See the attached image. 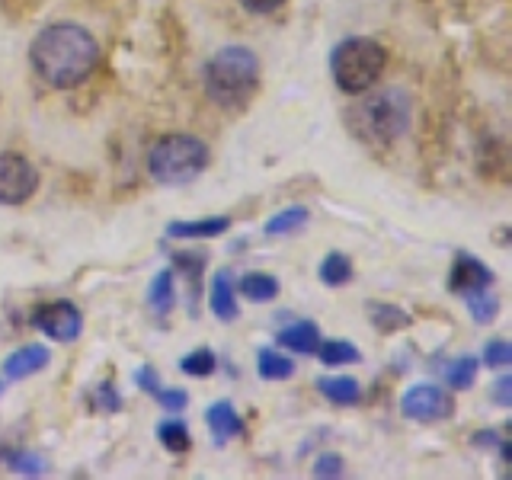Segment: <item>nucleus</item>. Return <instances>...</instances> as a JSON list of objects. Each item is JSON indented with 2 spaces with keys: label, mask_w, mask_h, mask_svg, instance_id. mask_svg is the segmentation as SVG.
Here are the masks:
<instances>
[{
  "label": "nucleus",
  "mask_w": 512,
  "mask_h": 480,
  "mask_svg": "<svg viewBox=\"0 0 512 480\" xmlns=\"http://www.w3.org/2000/svg\"><path fill=\"white\" fill-rule=\"evenodd\" d=\"M154 400L164 410H186V404H189V394L186 391H176V388H160L157 394H154Z\"/></svg>",
  "instance_id": "7c9ffc66"
},
{
  "label": "nucleus",
  "mask_w": 512,
  "mask_h": 480,
  "mask_svg": "<svg viewBox=\"0 0 512 480\" xmlns=\"http://www.w3.org/2000/svg\"><path fill=\"white\" fill-rule=\"evenodd\" d=\"M157 439H160V445L167 448V452H186V448L192 445L189 426L183 420H164L157 426Z\"/></svg>",
  "instance_id": "5701e85b"
},
{
  "label": "nucleus",
  "mask_w": 512,
  "mask_h": 480,
  "mask_svg": "<svg viewBox=\"0 0 512 480\" xmlns=\"http://www.w3.org/2000/svg\"><path fill=\"white\" fill-rule=\"evenodd\" d=\"M308 218H311V212H308V208H301V205L282 208L279 215H272V218L266 221V234H269V237L295 234V231H301V228H304V224H308Z\"/></svg>",
  "instance_id": "412c9836"
},
{
  "label": "nucleus",
  "mask_w": 512,
  "mask_h": 480,
  "mask_svg": "<svg viewBox=\"0 0 512 480\" xmlns=\"http://www.w3.org/2000/svg\"><path fill=\"white\" fill-rule=\"evenodd\" d=\"M349 122L365 141L391 144L407 135L410 128V93L404 87H384L368 93L365 100L349 109Z\"/></svg>",
  "instance_id": "7ed1b4c3"
},
{
  "label": "nucleus",
  "mask_w": 512,
  "mask_h": 480,
  "mask_svg": "<svg viewBox=\"0 0 512 480\" xmlns=\"http://www.w3.org/2000/svg\"><path fill=\"white\" fill-rule=\"evenodd\" d=\"M148 304L157 317H167L176 304V285H173V272L170 269H160L151 288H148Z\"/></svg>",
  "instance_id": "f3484780"
},
{
  "label": "nucleus",
  "mask_w": 512,
  "mask_h": 480,
  "mask_svg": "<svg viewBox=\"0 0 512 480\" xmlns=\"http://www.w3.org/2000/svg\"><path fill=\"white\" fill-rule=\"evenodd\" d=\"M464 301H468V311L477 324H493L496 314H500V298H496L490 288H484V292H477V295H468Z\"/></svg>",
  "instance_id": "393cba45"
},
{
  "label": "nucleus",
  "mask_w": 512,
  "mask_h": 480,
  "mask_svg": "<svg viewBox=\"0 0 512 480\" xmlns=\"http://www.w3.org/2000/svg\"><path fill=\"white\" fill-rule=\"evenodd\" d=\"M237 295H244L247 301H256V304H266L279 295V282L272 279L269 272H247L237 285Z\"/></svg>",
  "instance_id": "a211bd4d"
},
{
  "label": "nucleus",
  "mask_w": 512,
  "mask_h": 480,
  "mask_svg": "<svg viewBox=\"0 0 512 480\" xmlns=\"http://www.w3.org/2000/svg\"><path fill=\"white\" fill-rule=\"evenodd\" d=\"M180 368H183L186 375H192V378H208L218 368V356H215L212 349L199 346V349H192L189 356L180 359Z\"/></svg>",
  "instance_id": "b1692460"
},
{
  "label": "nucleus",
  "mask_w": 512,
  "mask_h": 480,
  "mask_svg": "<svg viewBox=\"0 0 512 480\" xmlns=\"http://www.w3.org/2000/svg\"><path fill=\"white\" fill-rule=\"evenodd\" d=\"M228 228H231V218H224V215L199 218V221H170L167 237H173V240H212V237H221Z\"/></svg>",
  "instance_id": "ddd939ff"
},
{
  "label": "nucleus",
  "mask_w": 512,
  "mask_h": 480,
  "mask_svg": "<svg viewBox=\"0 0 512 480\" xmlns=\"http://www.w3.org/2000/svg\"><path fill=\"white\" fill-rule=\"evenodd\" d=\"M208 167V148L196 135H164L148 151V173L160 186L192 183Z\"/></svg>",
  "instance_id": "39448f33"
},
{
  "label": "nucleus",
  "mask_w": 512,
  "mask_h": 480,
  "mask_svg": "<svg viewBox=\"0 0 512 480\" xmlns=\"http://www.w3.org/2000/svg\"><path fill=\"white\" fill-rule=\"evenodd\" d=\"M205 426L208 432H212V442L215 445H224L237 439L240 432H244V420H240V413L234 410L231 400H218V404H212L205 410Z\"/></svg>",
  "instance_id": "9b49d317"
},
{
  "label": "nucleus",
  "mask_w": 512,
  "mask_h": 480,
  "mask_svg": "<svg viewBox=\"0 0 512 480\" xmlns=\"http://www.w3.org/2000/svg\"><path fill=\"white\" fill-rule=\"evenodd\" d=\"M493 400L500 407H512V378L509 375H503L500 381L493 384Z\"/></svg>",
  "instance_id": "72a5a7b5"
},
{
  "label": "nucleus",
  "mask_w": 512,
  "mask_h": 480,
  "mask_svg": "<svg viewBox=\"0 0 512 480\" xmlns=\"http://www.w3.org/2000/svg\"><path fill=\"white\" fill-rule=\"evenodd\" d=\"M32 324H36L48 340L55 343H74L80 330H84V314L77 311L71 301H52L32 311Z\"/></svg>",
  "instance_id": "6e6552de"
},
{
  "label": "nucleus",
  "mask_w": 512,
  "mask_h": 480,
  "mask_svg": "<svg viewBox=\"0 0 512 480\" xmlns=\"http://www.w3.org/2000/svg\"><path fill=\"white\" fill-rule=\"evenodd\" d=\"M7 464H10V471L20 474V477H42L45 474V458L32 455V452H16V455H10Z\"/></svg>",
  "instance_id": "cd10ccee"
},
{
  "label": "nucleus",
  "mask_w": 512,
  "mask_h": 480,
  "mask_svg": "<svg viewBox=\"0 0 512 480\" xmlns=\"http://www.w3.org/2000/svg\"><path fill=\"white\" fill-rule=\"evenodd\" d=\"M320 282H324L327 288H340V285H349L352 282V263L346 253H327L324 263H320L317 269Z\"/></svg>",
  "instance_id": "aec40b11"
},
{
  "label": "nucleus",
  "mask_w": 512,
  "mask_h": 480,
  "mask_svg": "<svg viewBox=\"0 0 512 480\" xmlns=\"http://www.w3.org/2000/svg\"><path fill=\"white\" fill-rule=\"evenodd\" d=\"M48 349L39 346V343H29V346H20L16 352H10V356L4 359V381H23V378H32V375H39L42 368L48 365Z\"/></svg>",
  "instance_id": "9d476101"
},
{
  "label": "nucleus",
  "mask_w": 512,
  "mask_h": 480,
  "mask_svg": "<svg viewBox=\"0 0 512 480\" xmlns=\"http://www.w3.org/2000/svg\"><path fill=\"white\" fill-rule=\"evenodd\" d=\"M205 93L221 109H240L260 87V58L247 45H224L205 61Z\"/></svg>",
  "instance_id": "f03ea898"
},
{
  "label": "nucleus",
  "mask_w": 512,
  "mask_h": 480,
  "mask_svg": "<svg viewBox=\"0 0 512 480\" xmlns=\"http://www.w3.org/2000/svg\"><path fill=\"white\" fill-rule=\"evenodd\" d=\"M96 404H100V410L103 413H116L119 407H122V400H119V394H116V388L106 381V384H100L96 388Z\"/></svg>",
  "instance_id": "2f4dec72"
},
{
  "label": "nucleus",
  "mask_w": 512,
  "mask_h": 480,
  "mask_svg": "<svg viewBox=\"0 0 512 480\" xmlns=\"http://www.w3.org/2000/svg\"><path fill=\"white\" fill-rule=\"evenodd\" d=\"M250 13H272V10H279L285 0H240Z\"/></svg>",
  "instance_id": "f704fd0d"
},
{
  "label": "nucleus",
  "mask_w": 512,
  "mask_h": 480,
  "mask_svg": "<svg viewBox=\"0 0 512 480\" xmlns=\"http://www.w3.org/2000/svg\"><path fill=\"white\" fill-rule=\"evenodd\" d=\"M368 317H372V327L381 330V333H397V330L410 327V314L404 308H397V304L372 301V304H368Z\"/></svg>",
  "instance_id": "6ab92c4d"
},
{
  "label": "nucleus",
  "mask_w": 512,
  "mask_h": 480,
  "mask_svg": "<svg viewBox=\"0 0 512 480\" xmlns=\"http://www.w3.org/2000/svg\"><path fill=\"white\" fill-rule=\"evenodd\" d=\"M39 170L23 154H0V205H23L36 196Z\"/></svg>",
  "instance_id": "423d86ee"
},
{
  "label": "nucleus",
  "mask_w": 512,
  "mask_h": 480,
  "mask_svg": "<svg viewBox=\"0 0 512 480\" xmlns=\"http://www.w3.org/2000/svg\"><path fill=\"white\" fill-rule=\"evenodd\" d=\"M317 391L324 394L330 404H336V407H352V404H359V400H362V384L356 378H349V375H327V378H320Z\"/></svg>",
  "instance_id": "2eb2a0df"
},
{
  "label": "nucleus",
  "mask_w": 512,
  "mask_h": 480,
  "mask_svg": "<svg viewBox=\"0 0 512 480\" xmlns=\"http://www.w3.org/2000/svg\"><path fill=\"white\" fill-rule=\"evenodd\" d=\"M176 269H180L183 276L189 279V295H192V301H196L199 292H202L199 276H202V269H205V256H199V253H176Z\"/></svg>",
  "instance_id": "bb28decb"
},
{
  "label": "nucleus",
  "mask_w": 512,
  "mask_h": 480,
  "mask_svg": "<svg viewBox=\"0 0 512 480\" xmlns=\"http://www.w3.org/2000/svg\"><path fill=\"white\" fill-rule=\"evenodd\" d=\"M388 64V48L375 39L349 36L330 52V74L333 84L343 93H365L378 84Z\"/></svg>",
  "instance_id": "20e7f679"
},
{
  "label": "nucleus",
  "mask_w": 512,
  "mask_h": 480,
  "mask_svg": "<svg viewBox=\"0 0 512 480\" xmlns=\"http://www.w3.org/2000/svg\"><path fill=\"white\" fill-rule=\"evenodd\" d=\"M135 384H138L141 391H148L151 397L160 391V378H157V372H154L151 365H141V368H138V372H135Z\"/></svg>",
  "instance_id": "473e14b6"
},
{
  "label": "nucleus",
  "mask_w": 512,
  "mask_h": 480,
  "mask_svg": "<svg viewBox=\"0 0 512 480\" xmlns=\"http://www.w3.org/2000/svg\"><path fill=\"white\" fill-rule=\"evenodd\" d=\"M493 285V272L477 260L471 253H461L455 256V266H452V276H448V288H452L455 295L468 298V295H477L484 292V288Z\"/></svg>",
  "instance_id": "1a4fd4ad"
},
{
  "label": "nucleus",
  "mask_w": 512,
  "mask_h": 480,
  "mask_svg": "<svg viewBox=\"0 0 512 480\" xmlns=\"http://www.w3.org/2000/svg\"><path fill=\"white\" fill-rule=\"evenodd\" d=\"M445 381L452 384L455 391H468V388H474V381H477V359H471V356L455 359L452 365L445 368Z\"/></svg>",
  "instance_id": "a878e982"
},
{
  "label": "nucleus",
  "mask_w": 512,
  "mask_h": 480,
  "mask_svg": "<svg viewBox=\"0 0 512 480\" xmlns=\"http://www.w3.org/2000/svg\"><path fill=\"white\" fill-rule=\"evenodd\" d=\"M256 372H260V378H266V381H288L295 375V362L282 356L279 349L263 346L256 352Z\"/></svg>",
  "instance_id": "dca6fc26"
},
{
  "label": "nucleus",
  "mask_w": 512,
  "mask_h": 480,
  "mask_svg": "<svg viewBox=\"0 0 512 480\" xmlns=\"http://www.w3.org/2000/svg\"><path fill=\"white\" fill-rule=\"evenodd\" d=\"M317 356L320 362H324L327 368H340V365H352V362H359V349L352 346L349 340H320L317 346Z\"/></svg>",
  "instance_id": "4be33fe9"
},
{
  "label": "nucleus",
  "mask_w": 512,
  "mask_h": 480,
  "mask_svg": "<svg viewBox=\"0 0 512 480\" xmlns=\"http://www.w3.org/2000/svg\"><path fill=\"white\" fill-rule=\"evenodd\" d=\"M29 61L48 87L74 90L87 84L100 64V45L90 29L77 23H52L45 26L29 45Z\"/></svg>",
  "instance_id": "f257e3e1"
},
{
  "label": "nucleus",
  "mask_w": 512,
  "mask_h": 480,
  "mask_svg": "<svg viewBox=\"0 0 512 480\" xmlns=\"http://www.w3.org/2000/svg\"><path fill=\"white\" fill-rule=\"evenodd\" d=\"M484 362H487V368H509L512 365V346L506 340H490L484 349Z\"/></svg>",
  "instance_id": "c85d7f7f"
},
{
  "label": "nucleus",
  "mask_w": 512,
  "mask_h": 480,
  "mask_svg": "<svg viewBox=\"0 0 512 480\" xmlns=\"http://www.w3.org/2000/svg\"><path fill=\"white\" fill-rule=\"evenodd\" d=\"M343 471H346V461H343L340 455H333V452H327V455H320V458L314 461V477H317V480L343 477Z\"/></svg>",
  "instance_id": "c756f323"
},
{
  "label": "nucleus",
  "mask_w": 512,
  "mask_h": 480,
  "mask_svg": "<svg viewBox=\"0 0 512 480\" xmlns=\"http://www.w3.org/2000/svg\"><path fill=\"white\" fill-rule=\"evenodd\" d=\"M276 340L285 349L301 352V356H311V352H317V346H320V330H317V324H311V320H295V324L279 330Z\"/></svg>",
  "instance_id": "4468645a"
},
{
  "label": "nucleus",
  "mask_w": 512,
  "mask_h": 480,
  "mask_svg": "<svg viewBox=\"0 0 512 480\" xmlns=\"http://www.w3.org/2000/svg\"><path fill=\"white\" fill-rule=\"evenodd\" d=\"M400 413L416 423H442L455 413V400L452 394L436 388V384H413V388L400 397Z\"/></svg>",
  "instance_id": "0eeeda50"
},
{
  "label": "nucleus",
  "mask_w": 512,
  "mask_h": 480,
  "mask_svg": "<svg viewBox=\"0 0 512 480\" xmlns=\"http://www.w3.org/2000/svg\"><path fill=\"white\" fill-rule=\"evenodd\" d=\"M208 304H212V311L218 320H237L240 317V304H237V285H234V276L228 269L215 272L212 279V292H208Z\"/></svg>",
  "instance_id": "f8f14e48"
}]
</instances>
